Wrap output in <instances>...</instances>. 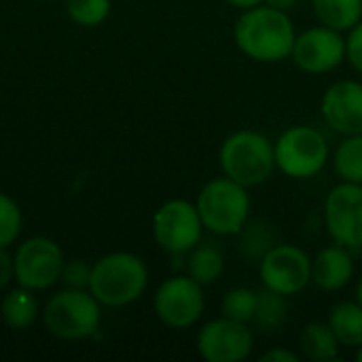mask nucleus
I'll return each mask as SVG.
<instances>
[{"instance_id": "f257e3e1", "label": "nucleus", "mask_w": 362, "mask_h": 362, "mask_svg": "<svg viewBox=\"0 0 362 362\" xmlns=\"http://www.w3.org/2000/svg\"><path fill=\"white\" fill-rule=\"evenodd\" d=\"M297 30L286 11L269 4H257L240 11L233 23V42L248 59L259 64H278L291 59Z\"/></svg>"}, {"instance_id": "f03ea898", "label": "nucleus", "mask_w": 362, "mask_h": 362, "mask_svg": "<svg viewBox=\"0 0 362 362\" xmlns=\"http://www.w3.org/2000/svg\"><path fill=\"white\" fill-rule=\"evenodd\" d=\"M148 286V267L134 252H110L91 265L89 293L106 308L138 301Z\"/></svg>"}, {"instance_id": "7ed1b4c3", "label": "nucleus", "mask_w": 362, "mask_h": 362, "mask_svg": "<svg viewBox=\"0 0 362 362\" xmlns=\"http://www.w3.org/2000/svg\"><path fill=\"white\" fill-rule=\"evenodd\" d=\"M218 165L227 178L246 189L259 187L276 170L274 140L257 129H238L221 142Z\"/></svg>"}, {"instance_id": "20e7f679", "label": "nucleus", "mask_w": 362, "mask_h": 362, "mask_svg": "<svg viewBox=\"0 0 362 362\" xmlns=\"http://www.w3.org/2000/svg\"><path fill=\"white\" fill-rule=\"evenodd\" d=\"M204 229L218 238H235L250 221V193L244 185L223 176L208 180L195 199Z\"/></svg>"}, {"instance_id": "39448f33", "label": "nucleus", "mask_w": 362, "mask_h": 362, "mask_svg": "<svg viewBox=\"0 0 362 362\" xmlns=\"http://www.w3.org/2000/svg\"><path fill=\"white\" fill-rule=\"evenodd\" d=\"M276 170L293 180H310L318 176L329 159L331 148L320 129L312 125H293L274 140Z\"/></svg>"}, {"instance_id": "423d86ee", "label": "nucleus", "mask_w": 362, "mask_h": 362, "mask_svg": "<svg viewBox=\"0 0 362 362\" xmlns=\"http://www.w3.org/2000/svg\"><path fill=\"white\" fill-rule=\"evenodd\" d=\"M100 301L89 291L66 288L53 295L42 310V322L47 331L66 341L93 337L100 329Z\"/></svg>"}, {"instance_id": "0eeeda50", "label": "nucleus", "mask_w": 362, "mask_h": 362, "mask_svg": "<svg viewBox=\"0 0 362 362\" xmlns=\"http://www.w3.org/2000/svg\"><path fill=\"white\" fill-rule=\"evenodd\" d=\"M204 231L199 210L189 199H168L153 214V238L172 257H182L193 250L202 242Z\"/></svg>"}, {"instance_id": "6e6552de", "label": "nucleus", "mask_w": 362, "mask_h": 362, "mask_svg": "<svg viewBox=\"0 0 362 362\" xmlns=\"http://www.w3.org/2000/svg\"><path fill=\"white\" fill-rule=\"evenodd\" d=\"M157 318L176 331L195 327L206 310L204 286L187 274H176L163 280L153 297Z\"/></svg>"}, {"instance_id": "1a4fd4ad", "label": "nucleus", "mask_w": 362, "mask_h": 362, "mask_svg": "<svg viewBox=\"0 0 362 362\" xmlns=\"http://www.w3.org/2000/svg\"><path fill=\"white\" fill-rule=\"evenodd\" d=\"M263 288L295 297L312 284V257L295 244H276L261 261Z\"/></svg>"}, {"instance_id": "9d476101", "label": "nucleus", "mask_w": 362, "mask_h": 362, "mask_svg": "<svg viewBox=\"0 0 362 362\" xmlns=\"http://www.w3.org/2000/svg\"><path fill=\"white\" fill-rule=\"evenodd\" d=\"M325 229L329 238L346 246L348 250L362 248V185L356 182H339L335 185L322 208Z\"/></svg>"}, {"instance_id": "9b49d317", "label": "nucleus", "mask_w": 362, "mask_h": 362, "mask_svg": "<svg viewBox=\"0 0 362 362\" xmlns=\"http://www.w3.org/2000/svg\"><path fill=\"white\" fill-rule=\"evenodd\" d=\"M195 348L206 362H244L255 350V333L250 325L221 316L202 325Z\"/></svg>"}, {"instance_id": "f8f14e48", "label": "nucleus", "mask_w": 362, "mask_h": 362, "mask_svg": "<svg viewBox=\"0 0 362 362\" xmlns=\"http://www.w3.org/2000/svg\"><path fill=\"white\" fill-rule=\"evenodd\" d=\"M15 280L19 286L34 291H47L55 282H59L62 267H64V252L62 248L42 235L30 238L19 244L15 257Z\"/></svg>"}, {"instance_id": "ddd939ff", "label": "nucleus", "mask_w": 362, "mask_h": 362, "mask_svg": "<svg viewBox=\"0 0 362 362\" xmlns=\"http://www.w3.org/2000/svg\"><path fill=\"white\" fill-rule=\"evenodd\" d=\"M291 59L305 74H329L346 62V36L322 23L312 25L297 34Z\"/></svg>"}, {"instance_id": "4468645a", "label": "nucleus", "mask_w": 362, "mask_h": 362, "mask_svg": "<svg viewBox=\"0 0 362 362\" xmlns=\"http://www.w3.org/2000/svg\"><path fill=\"white\" fill-rule=\"evenodd\" d=\"M320 115L339 136L362 134V81L341 78L331 83L322 93Z\"/></svg>"}, {"instance_id": "2eb2a0df", "label": "nucleus", "mask_w": 362, "mask_h": 362, "mask_svg": "<svg viewBox=\"0 0 362 362\" xmlns=\"http://www.w3.org/2000/svg\"><path fill=\"white\" fill-rule=\"evenodd\" d=\"M356 265L352 250L339 244L320 248L312 259V282L325 293L344 291L354 278Z\"/></svg>"}, {"instance_id": "dca6fc26", "label": "nucleus", "mask_w": 362, "mask_h": 362, "mask_svg": "<svg viewBox=\"0 0 362 362\" xmlns=\"http://www.w3.org/2000/svg\"><path fill=\"white\" fill-rule=\"evenodd\" d=\"M185 267H187V276H191L202 286L216 284L227 269L225 252L216 244L199 242L193 250L187 252Z\"/></svg>"}, {"instance_id": "f3484780", "label": "nucleus", "mask_w": 362, "mask_h": 362, "mask_svg": "<svg viewBox=\"0 0 362 362\" xmlns=\"http://www.w3.org/2000/svg\"><path fill=\"white\" fill-rule=\"evenodd\" d=\"M341 344L329 322H308L299 335L301 358L314 362H331L339 358Z\"/></svg>"}, {"instance_id": "a211bd4d", "label": "nucleus", "mask_w": 362, "mask_h": 362, "mask_svg": "<svg viewBox=\"0 0 362 362\" xmlns=\"http://www.w3.org/2000/svg\"><path fill=\"white\" fill-rule=\"evenodd\" d=\"M329 327L346 348L362 346V305L354 301H341L329 312Z\"/></svg>"}, {"instance_id": "6ab92c4d", "label": "nucleus", "mask_w": 362, "mask_h": 362, "mask_svg": "<svg viewBox=\"0 0 362 362\" xmlns=\"http://www.w3.org/2000/svg\"><path fill=\"white\" fill-rule=\"evenodd\" d=\"M0 312H2V320L8 329L25 331L38 318V303H36L30 288L19 286V288H13L4 295Z\"/></svg>"}, {"instance_id": "aec40b11", "label": "nucleus", "mask_w": 362, "mask_h": 362, "mask_svg": "<svg viewBox=\"0 0 362 362\" xmlns=\"http://www.w3.org/2000/svg\"><path fill=\"white\" fill-rule=\"evenodd\" d=\"M318 23L337 32H348L362 19V0H312Z\"/></svg>"}, {"instance_id": "412c9836", "label": "nucleus", "mask_w": 362, "mask_h": 362, "mask_svg": "<svg viewBox=\"0 0 362 362\" xmlns=\"http://www.w3.org/2000/svg\"><path fill=\"white\" fill-rule=\"evenodd\" d=\"M288 297L280 295V293H274L269 288H263L259 291L257 295V310H255V316H252V322L261 333H278L284 329L286 325V318H288V303H286Z\"/></svg>"}, {"instance_id": "4be33fe9", "label": "nucleus", "mask_w": 362, "mask_h": 362, "mask_svg": "<svg viewBox=\"0 0 362 362\" xmlns=\"http://www.w3.org/2000/svg\"><path fill=\"white\" fill-rule=\"evenodd\" d=\"M331 161L339 180L362 185V134L344 136L331 155Z\"/></svg>"}, {"instance_id": "5701e85b", "label": "nucleus", "mask_w": 362, "mask_h": 362, "mask_svg": "<svg viewBox=\"0 0 362 362\" xmlns=\"http://www.w3.org/2000/svg\"><path fill=\"white\" fill-rule=\"evenodd\" d=\"M257 295L259 291H252L246 286H235L227 291L221 299V316L250 325L255 310H257Z\"/></svg>"}, {"instance_id": "b1692460", "label": "nucleus", "mask_w": 362, "mask_h": 362, "mask_svg": "<svg viewBox=\"0 0 362 362\" xmlns=\"http://www.w3.org/2000/svg\"><path fill=\"white\" fill-rule=\"evenodd\" d=\"M235 238L240 240V242H238L240 252H242L244 257L257 261V263L276 246L274 233H272L269 227L263 225V223H252V225L246 223V227H244Z\"/></svg>"}, {"instance_id": "393cba45", "label": "nucleus", "mask_w": 362, "mask_h": 362, "mask_svg": "<svg viewBox=\"0 0 362 362\" xmlns=\"http://www.w3.org/2000/svg\"><path fill=\"white\" fill-rule=\"evenodd\" d=\"M68 17L83 28H98L110 15V0H66Z\"/></svg>"}, {"instance_id": "a878e982", "label": "nucleus", "mask_w": 362, "mask_h": 362, "mask_svg": "<svg viewBox=\"0 0 362 362\" xmlns=\"http://www.w3.org/2000/svg\"><path fill=\"white\" fill-rule=\"evenodd\" d=\"M23 216L17 202L0 191V248H8L21 233Z\"/></svg>"}, {"instance_id": "bb28decb", "label": "nucleus", "mask_w": 362, "mask_h": 362, "mask_svg": "<svg viewBox=\"0 0 362 362\" xmlns=\"http://www.w3.org/2000/svg\"><path fill=\"white\" fill-rule=\"evenodd\" d=\"M89 280H91V265H87L85 261H78V259L64 263L59 282H62L66 288L89 291Z\"/></svg>"}, {"instance_id": "cd10ccee", "label": "nucleus", "mask_w": 362, "mask_h": 362, "mask_svg": "<svg viewBox=\"0 0 362 362\" xmlns=\"http://www.w3.org/2000/svg\"><path fill=\"white\" fill-rule=\"evenodd\" d=\"M346 62L362 74V19L346 32Z\"/></svg>"}, {"instance_id": "c85d7f7f", "label": "nucleus", "mask_w": 362, "mask_h": 362, "mask_svg": "<svg viewBox=\"0 0 362 362\" xmlns=\"http://www.w3.org/2000/svg\"><path fill=\"white\" fill-rule=\"evenodd\" d=\"M15 278V261L6 252V248H0V288H4Z\"/></svg>"}, {"instance_id": "c756f323", "label": "nucleus", "mask_w": 362, "mask_h": 362, "mask_svg": "<svg viewBox=\"0 0 362 362\" xmlns=\"http://www.w3.org/2000/svg\"><path fill=\"white\" fill-rule=\"evenodd\" d=\"M261 361L263 362H299L301 356L288 348H272L267 350L265 354H261Z\"/></svg>"}, {"instance_id": "7c9ffc66", "label": "nucleus", "mask_w": 362, "mask_h": 362, "mask_svg": "<svg viewBox=\"0 0 362 362\" xmlns=\"http://www.w3.org/2000/svg\"><path fill=\"white\" fill-rule=\"evenodd\" d=\"M265 4H269V6H274V8H280V11L291 13V11L295 8L297 0H265Z\"/></svg>"}, {"instance_id": "2f4dec72", "label": "nucleus", "mask_w": 362, "mask_h": 362, "mask_svg": "<svg viewBox=\"0 0 362 362\" xmlns=\"http://www.w3.org/2000/svg\"><path fill=\"white\" fill-rule=\"evenodd\" d=\"M225 2L231 4V6H235L238 11H246V8H252L257 4H263L265 0H225Z\"/></svg>"}, {"instance_id": "473e14b6", "label": "nucleus", "mask_w": 362, "mask_h": 362, "mask_svg": "<svg viewBox=\"0 0 362 362\" xmlns=\"http://www.w3.org/2000/svg\"><path fill=\"white\" fill-rule=\"evenodd\" d=\"M356 301L362 305V278L358 280V284H356Z\"/></svg>"}, {"instance_id": "72a5a7b5", "label": "nucleus", "mask_w": 362, "mask_h": 362, "mask_svg": "<svg viewBox=\"0 0 362 362\" xmlns=\"http://www.w3.org/2000/svg\"><path fill=\"white\" fill-rule=\"evenodd\" d=\"M356 361L362 362V346H358V348H356Z\"/></svg>"}]
</instances>
